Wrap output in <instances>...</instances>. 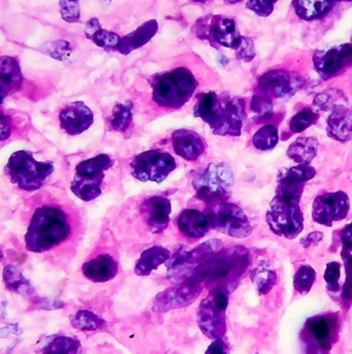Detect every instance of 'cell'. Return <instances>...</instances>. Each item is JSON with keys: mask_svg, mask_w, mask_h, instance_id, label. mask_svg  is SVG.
Segmentation results:
<instances>
[{"mask_svg": "<svg viewBox=\"0 0 352 354\" xmlns=\"http://www.w3.org/2000/svg\"><path fill=\"white\" fill-rule=\"evenodd\" d=\"M318 119V114L312 109H304L298 111L290 120V130L293 133H302L311 127Z\"/></svg>", "mask_w": 352, "mask_h": 354, "instance_id": "cell-37", "label": "cell"}, {"mask_svg": "<svg viewBox=\"0 0 352 354\" xmlns=\"http://www.w3.org/2000/svg\"><path fill=\"white\" fill-rule=\"evenodd\" d=\"M272 98L266 95L264 91L258 88V91L254 93L253 100H252V109L256 114L262 116H270L272 113Z\"/></svg>", "mask_w": 352, "mask_h": 354, "instance_id": "cell-40", "label": "cell"}, {"mask_svg": "<svg viewBox=\"0 0 352 354\" xmlns=\"http://www.w3.org/2000/svg\"><path fill=\"white\" fill-rule=\"evenodd\" d=\"M21 216L27 224L28 252L45 257L57 268L68 266L84 236L83 218L77 205L61 189H43L25 202Z\"/></svg>", "mask_w": 352, "mask_h": 354, "instance_id": "cell-1", "label": "cell"}, {"mask_svg": "<svg viewBox=\"0 0 352 354\" xmlns=\"http://www.w3.org/2000/svg\"><path fill=\"white\" fill-rule=\"evenodd\" d=\"M277 142V127L273 124L264 125L253 136V145L257 150H272V149L275 148Z\"/></svg>", "mask_w": 352, "mask_h": 354, "instance_id": "cell-33", "label": "cell"}, {"mask_svg": "<svg viewBox=\"0 0 352 354\" xmlns=\"http://www.w3.org/2000/svg\"><path fill=\"white\" fill-rule=\"evenodd\" d=\"M316 279V272L310 266H303L298 268L293 279L294 290L300 295H306L311 291Z\"/></svg>", "mask_w": 352, "mask_h": 354, "instance_id": "cell-35", "label": "cell"}, {"mask_svg": "<svg viewBox=\"0 0 352 354\" xmlns=\"http://www.w3.org/2000/svg\"><path fill=\"white\" fill-rule=\"evenodd\" d=\"M339 1H313V0H296L293 1L296 15L304 21H314L327 15Z\"/></svg>", "mask_w": 352, "mask_h": 354, "instance_id": "cell-28", "label": "cell"}, {"mask_svg": "<svg viewBox=\"0 0 352 354\" xmlns=\"http://www.w3.org/2000/svg\"><path fill=\"white\" fill-rule=\"evenodd\" d=\"M170 202L164 196H149L139 203V221L143 228L153 236L162 234L170 224Z\"/></svg>", "mask_w": 352, "mask_h": 354, "instance_id": "cell-13", "label": "cell"}, {"mask_svg": "<svg viewBox=\"0 0 352 354\" xmlns=\"http://www.w3.org/2000/svg\"><path fill=\"white\" fill-rule=\"evenodd\" d=\"M81 272L87 279L93 282H107L113 279L119 272V259L107 252L92 254L81 266Z\"/></svg>", "mask_w": 352, "mask_h": 354, "instance_id": "cell-17", "label": "cell"}, {"mask_svg": "<svg viewBox=\"0 0 352 354\" xmlns=\"http://www.w3.org/2000/svg\"><path fill=\"white\" fill-rule=\"evenodd\" d=\"M250 263V252L244 248H228L219 252L216 256L190 274L188 280L200 284L201 286H212L214 288H226L232 291L233 286L237 284Z\"/></svg>", "mask_w": 352, "mask_h": 354, "instance_id": "cell-4", "label": "cell"}, {"mask_svg": "<svg viewBox=\"0 0 352 354\" xmlns=\"http://www.w3.org/2000/svg\"><path fill=\"white\" fill-rule=\"evenodd\" d=\"M211 19L212 23L204 32L208 35L206 37L224 47L236 49L242 39L236 23L233 19L220 15L214 16Z\"/></svg>", "mask_w": 352, "mask_h": 354, "instance_id": "cell-21", "label": "cell"}, {"mask_svg": "<svg viewBox=\"0 0 352 354\" xmlns=\"http://www.w3.org/2000/svg\"><path fill=\"white\" fill-rule=\"evenodd\" d=\"M339 313L312 316L300 330V339L304 354H330L339 337Z\"/></svg>", "mask_w": 352, "mask_h": 354, "instance_id": "cell-8", "label": "cell"}, {"mask_svg": "<svg viewBox=\"0 0 352 354\" xmlns=\"http://www.w3.org/2000/svg\"><path fill=\"white\" fill-rule=\"evenodd\" d=\"M131 121H133V114H131L130 105H117L113 111V117H111V130L125 133L130 127Z\"/></svg>", "mask_w": 352, "mask_h": 354, "instance_id": "cell-36", "label": "cell"}, {"mask_svg": "<svg viewBox=\"0 0 352 354\" xmlns=\"http://www.w3.org/2000/svg\"><path fill=\"white\" fill-rule=\"evenodd\" d=\"M328 136L340 142L352 140V109L339 105L332 109L326 125Z\"/></svg>", "mask_w": 352, "mask_h": 354, "instance_id": "cell-23", "label": "cell"}, {"mask_svg": "<svg viewBox=\"0 0 352 354\" xmlns=\"http://www.w3.org/2000/svg\"><path fill=\"white\" fill-rule=\"evenodd\" d=\"M228 293L226 288H214L201 301L197 311V324L208 339H222L226 333Z\"/></svg>", "mask_w": 352, "mask_h": 354, "instance_id": "cell-10", "label": "cell"}, {"mask_svg": "<svg viewBox=\"0 0 352 354\" xmlns=\"http://www.w3.org/2000/svg\"><path fill=\"white\" fill-rule=\"evenodd\" d=\"M300 83V80L288 71H272L260 77L258 88L271 98H284L295 93Z\"/></svg>", "mask_w": 352, "mask_h": 354, "instance_id": "cell-18", "label": "cell"}, {"mask_svg": "<svg viewBox=\"0 0 352 354\" xmlns=\"http://www.w3.org/2000/svg\"><path fill=\"white\" fill-rule=\"evenodd\" d=\"M41 354H81V344L72 336H52L43 346Z\"/></svg>", "mask_w": 352, "mask_h": 354, "instance_id": "cell-30", "label": "cell"}, {"mask_svg": "<svg viewBox=\"0 0 352 354\" xmlns=\"http://www.w3.org/2000/svg\"><path fill=\"white\" fill-rule=\"evenodd\" d=\"M342 244L343 250L347 252H352V223L345 226L341 234Z\"/></svg>", "mask_w": 352, "mask_h": 354, "instance_id": "cell-45", "label": "cell"}, {"mask_svg": "<svg viewBox=\"0 0 352 354\" xmlns=\"http://www.w3.org/2000/svg\"><path fill=\"white\" fill-rule=\"evenodd\" d=\"M194 116L210 125L220 136H239L246 119V104L242 98L228 93H201L197 97Z\"/></svg>", "mask_w": 352, "mask_h": 354, "instance_id": "cell-3", "label": "cell"}, {"mask_svg": "<svg viewBox=\"0 0 352 354\" xmlns=\"http://www.w3.org/2000/svg\"><path fill=\"white\" fill-rule=\"evenodd\" d=\"M313 65L324 80L335 77L346 67L352 65V44H344L328 50L318 51L314 55Z\"/></svg>", "mask_w": 352, "mask_h": 354, "instance_id": "cell-15", "label": "cell"}, {"mask_svg": "<svg viewBox=\"0 0 352 354\" xmlns=\"http://www.w3.org/2000/svg\"><path fill=\"white\" fill-rule=\"evenodd\" d=\"M274 1H248L246 8L255 12L257 15L268 17L271 15L274 10Z\"/></svg>", "mask_w": 352, "mask_h": 354, "instance_id": "cell-43", "label": "cell"}, {"mask_svg": "<svg viewBox=\"0 0 352 354\" xmlns=\"http://www.w3.org/2000/svg\"><path fill=\"white\" fill-rule=\"evenodd\" d=\"M342 259L345 266L346 280L342 291V298L346 307H350L352 304V254L347 250H342Z\"/></svg>", "mask_w": 352, "mask_h": 354, "instance_id": "cell-38", "label": "cell"}, {"mask_svg": "<svg viewBox=\"0 0 352 354\" xmlns=\"http://www.w3.org/2000/svg\"><path fill=\"white\" fill-rule=\"evenodd\" d=\"M346 103H347V99L343 91L339 89H328V91H322L315 95L313 101L314 106L321 111H329L339 105H345Z\"/></svg>", "mask_w": 352, "mask_h": 354, "instance_id": "cell-31", "label": "cell"}, {"mask_svg": "<svg viewBox=\"0 0 352 354\" xmlns=\"http://www.w3.org/2000/svg\"><path fill=\"white\" fill-rule=\"evenodd\" d=\"M234 186V173L228 164H208L193 178L196 196L208 205L228 202Z\"/></svg>", "mask_w": 352, "mask_h": 354, "instance_id": "cell-7", "label": "cell"}, {"mask_svg": "<svg viewBox=\"0 0 352 354\" xmlns=\"http://www.w3.org/2000/svg\"><path fill=\"white\" fill-rule=\"evenodd\" d=\"M173 148L178 156L188 162H194L206 150L204 140L194 131L177 130L172 135Z\"/></svg>", "mask_w": 352, "mask_h": 354, "instance_id": "cell-22", "label": "cell"}, {"mask_svg": "<svg viewBox=\"0 0 352 354\" xmlns=\"http://www.w3.org/2000/svg\"><path fill=\"white\" fill-rule=\"evenodd\" d=\"M340 277H341V264L339 262H329L326 266L325 272H324V280L327 284V290L329 292L339 291L341 286H340Z\"/></svg>", "mask_w": 352, "mask_h": 354, "instance_id": "cell-39", "label": "cell"}, {"mask_svg": "<svg viewBox=\"0 0 352 354\" xmlns=\"http://www.w3.org/2000/svg\"><path fill=\"white\" fill-rule=\"evenodd\" d=\"M55 171L51 162H37L29 151H17L10 157L5 174L10 182L27 192L39 190Z\"/></svg>", "mask_w": 352, "mask_h": 354, "instance_id": "cell-6", "label": "cell"}, {"mask_svg": "<svg viewBox=\"0 0 352 354\" xmlns=\"http://www.w3.org/2000/svg\"><path fill=\"white\" fill-rule=\"evenodd\" d=\"M206 214L211 227L233 238H248L252 234L250 220L240 207L230 202L208 205Z\"/></svg>", "mask_w": 352, "mask_h": 354, "instance_id": "cell-11", "label": "cell"}, {"mask_svg": "<svg viewBox=\"0 0 352 354\" xmlns=\"http://www.w3.org/2000/svg\"><path fill=\"white\" fill-rule=\"evenodd\" d=\"M61 17L69 23H77L79 19V8L77 1H61Z\"/></svg>", "mask_w": 352, "mask_h": 354, "instance_id": "cell-42", "label": "cell"}, {"mask_svg": "<svg viewBox=\"0 0 352 354\" xmlns=\"http://www.w3.org/2000/svg\"><path fill=\"white\" fill-rule=\"evenodd\" d=\"M350 210L349 198L344 191L324 193L313 202L312 218L314 222L331 227L347 216Z\"/></svg>", "mask_w": 352, "mask_h": 354, "instance_id": "cell-14", "label": "cell"}, {"mask_svg": "<svg viewBox=\"0 0 352 354\" xmlns=\"http://www.w3.org/2000/svg\"><path fill=\"white\" fill-rule=\"evenodd\" d=\"M170 258V252L160 245H155L142 252L137 262L135 272L138 276H148L153 270Z\"/></svg>", "mask_w": 352, "mask_h": 354, "instance_id": "cell-27", "label": "cell"}, {"mask_svg": "<svg viewBox=\"0 0 352 354\" xmlns=\"http://www.w3.org/2000/svg\"><path fill=\"white\" fill-rule=\"evenodd\" d=\"M235 50H236V55L240 61L248 63L255 57V48H254L253 41L248 37H242L239 44Z\"/></svg>", "mask_w": 352, "mask_h": 354, "instance_id": "cell-41", "label": "cell"}, {"mask_svg": "<svg viewBox=\"0 0 352 354\" xmlns=\"http://www.w3.org/2000/svg\"><path fill=\"white\" fill-rule=\"evenodd\" d=\"M318 147L316 137H300L290 145L287 155L298 165H310L317 155Z\"/></svg>", "mask_w": 352, "mask_h": 354, "instance_id": "cell-26", "label": "cell"}, {"mask_svg": "<svg viewBox=\"0 0 352 354\" xmlns=\"http://www.w3.org/2000/svg\"><path fill=\"white\" fill-rule=\"evenodd\" d=\"M323 232H311V234H308L307 236H305V238L300 240V244H302L304 248H308L309 246H311L312 244H314V245H317V244L320 243L322 240H323Z\"/></svg>", "mask_w": 352, "mask_h": 354, "instance_id": "cell-46", "label": "cell"}, {"mask_svg": "<svg viewBox=\"0 0 352 354\" xmlns=\"http://www.w3.org/2000/svg\"><path fill=\"white\" fill-rule=\"evenodd\" d=\"M59 124L71 136L81 134L93 123V114L85 103L81 101L67 104L59 114Z\"/></svg>", "mask_w": 352, "mask_h": 354, "instance_id": "cell-16", "label": "cell"}, {"mask_svg": "<svg viewBox=\"0 0 352 354\" xmlns=\"http://www.w3.org/2000/svg\"><path fill=\"white\" fill-rule=\"evenodd\" d=\"M316 175L310 165L282 169L278 173L275 196L266 214L270 230L282 238L295 239L304 230V214L300 208L305 183Z\"/></svg>", "mask_w": 352, "mask_h": 354, "instance_id": "cell-2", "label": "cell"}, {"mask_svg": "<svg viewBox=\"0 0 352 354\" xmlns=\"http://www.w3.org/2000/svg\"><path fill=\"white\" fill-rule=\"evenodd\" d=\"M113 166L109 155L99 154L79 162L71 183V191L79 200L91 202L102 194L105 172Z\"/></svg>", "mask_w": 352, "mask_h": 354, "instance_id": "cell-9", "label": "cell"}, {"mask_svg": "<svg viewBox=\"0 0 352 354\" xmlns=\"http://www.w3.org/2000/svg\"><path fill=\"white\" fill-rule=\"evenodd\" d=\"M152 87L155 103L165 109H178L190 100L198 82L190 69L177 67L154 77Z\"/></svg>", "mask_w": 352, "mask_h": 354, "instance_id": "cell-5", "label": "cell"}, {"mask_svg": "<svg viewBox=\"0 0 352 354\" xmlns=\"http://www.w3.org/2000/svg\"><path fill=\"white\" fill-rule=\"evenodd\" d=\"M177 227L184 238L198 240L210 232L211 224L208 214L197 209H186L177 218Z\"/></svg>", "mask_w": 352, "mask_h": 354, "instance_id": "cell-19", "label": "cell"}, {"mask_svg": "<svg viewBox=\"0 0 352 354\" xmlns=\"http://www.w3.org/2000/svg\"><path fill=\"white\" fill-rule=\"evenodd\" d=\"M158 27V21L156 19H150V21H146V23L141 25L138 29L121 39L120 43L117 46V51L121 55H127L131 51L142 47L156 35Z\"/></svg>", "mask_w": 352, "mask_h": 354, "instance_id": "cell-24", "label": "cell"}, {"mask_svg": "<svg viewBox=\"0 0 352 354\" xmlns=\"http://www.w3.org/2000/svg\"><path fill=\"white\" fill-rule=\"evenodd\" d=\"M71 325L84 331H95L105 327V322L90 311H79L71 316Z\"/></svg>", "mask_w": 352, "mask_h": 354, "instance_id": "cell-32", "label": "cell"}, {"mask_svg": "<svg viewBox=\"0 0 352 354\" xmlns=\"http://www.w3.org/2000/svg\"><path fill=\"white\" fill-rule=\"evenodd\" d=\"M206 354H230V347L222 339H215L208 349Z\"/></svg>", "mask_w": 352, "mask_h": 354, "instance_id": "cell-44", "label": "cell"}, {"mask_svg": "<svg viewBox=\"0 0 352 354\" xmlns=\"http://www.w3.org/2000/svg\"><path fill=\"white\" fill-rule=\"evenodd\" d=\"M252 281L255 284L256 290L258 293L264 294L269 293L270 290L275 286L277 282V275L274 270L270 268H256L251 274Z\"/></svg>", "mask_w": 352, "mask_h": 354, "instance_id": "cell-34", "label": "cell"}, {"mask_svg": "<svg viewBox=\"0 0 352 354\" xmlns=\"http://www.w3.org/2000/svg\"><path fill=\"white\" fill-rule=\"evenodd\" d=\"M177 162L170 153L150 150L137 155L130 162L131 174L141 182L160 184L176 169Z\"/></svg>", "mask_w": 352, "mask_h": 354, "instance_id": "cell-12", "label": "cell"}, {"mask_svg": "<svg viewBox=\"0 0 352 354\" xmlns=\"http://www.w3.org/2000/svg\"><path fill=\"white\" fill-rule=\"evenodd\" d=\"M174 293H170V290L160 294L155 306V310L159 311H167L174 308L186 307L190 302L196 299L198 294L202 290L200 284L195 283L190 280H186L184 286L180 288H172Z\"/></svg>", "mask_w": 352, "mask_h": 354, "instance_id": "cell-20", "label": "cell"}, {"mask_svg": "<svg viewBox=\"0 0 352 354\" xmlns=\"http://www.w3.org/2000/svg\"><path fill=\"white\" fill-rule=\"evenodd\" d=\"M85 33L88 39H92L95 45L102 47L104 50H117L121 37L117 33L102 29L97 19H91L87 23Z\"/></svg>", "mask_w": 352, "mask_h": 354, "instance_id": "cell-29", "label": "cell"}, {"mask_svg": "<svg viewBox=\"0 0 352 354\" xmlns=\"http://www.w3.org/2000/svg\"><path fill=\"white\" fill-rule=\"evenodd\" d=\"M1 100L13 95L21 88L23 83V73L19 59L13 57H1Z\"/></svg>", "mask_w": 352, "mask_h": 354, "instance_id": "cell-25", "label": "cell"}]
</instances>
